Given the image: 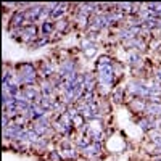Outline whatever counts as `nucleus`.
<instances>
[{"label": "nucleus", "instance_id": "nucleus-1", "mask_svg": "<svg viewBox=\"0 0 161 161\" xmlns=\"http://www.w3.org/2000/svg\"><path fill=\"white\" fill-rule=\"evenodd\" d=\"M37 69L32 63H21L16 68V77L19 86H34L37 82Z\"/></svg>", "mask_w": 161, "mask_h": 161}, {"label": "nucleus", "instance_id": "nucleus-2", "mask_svg": "<svg viewBox=\"0 0 161 161\" xmlns=\"http://www.w3.org/2000/svg\"><path fill=\"white\" fill-rule=\"evenodd\" d=\"M114 64L111 66H97V80L102 86H111L114 82Z\"/></svg>", "mask_w": 161, "mask_h": 161}, {"label": "nucleus", "instance_id": "nucleus-3", "mask_svg": "<svg viewBox=\"0 0 161 161\" xmlns=\"http://www.w3.org/2000/svg\"><path fill=\"white\" fill-rule=\"evenodd\" d=\"M63 79H68L74 74H77V64L73 60H66L60 64V73H58Z\"/></svg>", "mask_w": 161, "mask_h": 161}, {"label": "nucleus", "instance_id": "nucleus-4", "mask_svg": "<svg viewBox=\"0 0 161 161\" xmlns=\"http://www.w3.org/2000/svg\"><path fill=\"white\" fill-rule=\"evenodd\" d=\"M139 126L143 132H152V130H158L159 124H158V119L152 118V116H145L139 121Z\"/></svg>", "mask_w": 161, "mask_h": 161}, {"label": "nucleus", "instance_id": "nucleus-5", "mask_svg": "<svg viewBox=\"0 0 161 161\" xmlns=\"http://www.w3.org/2000/svg\"><path fill=\"white\" fill-rule=\"evenodd\" d=\"M145 113H147V116H152V118L158 119L161 116V102L148 100L147 102V106H145Z\"/></svg>", "mask_w": 161, "mask_h": 161}, {"label": "nucleus", "instance_id": "nucleus-6", "mask_svg": "<svg viewBox=\"0 0 161 161\" xmlns=\"http://www.w3.org/2000/svg\"><path fill=\"white\" fill-rule=\"evenodd\" d=\"M100 153H102V142H92L89 147H86V148L82 150V155L90 158V159L97 158Z\"/></svg>", "mask_w": 161, "mask_h": 161}, {"label": "nucleus", "instance_id": "nucleus-7", "mask_svg": "<svg viewBox=\"0 0 161 161\" xmlns=\"http://www.w3.org/2000/svg\"><path fill=\"white\" fill-rule=\"evenodd\" d=\"M97 84H98V80H97L95 74H90V73L82 74V86H84L86 92H93V89H95Z\"/></svg>", "mask_w": 161, "mask_h": 161}, {"label": "nucleus", "instance_id": "nucleus-8", "mask_svg": "<svg viewBox=\"0 0 161 161\" xmlns=\"http://www.w3.org/2000/svg\"><path fill=\"white\" fill-rule=\"evenodd\" d=\"M124 44H126V47H129V48H136V50H139V52L145 50V42L142 40L140 36H137V37H134V39L127 40V42H124Z\"/></svg>", "mask_w": 161, "mask_h": 161}, {"label": "nucleus", "instance_id": "nucleus-9", "mask_svg": "<svg viewBox=\"0 0 161 161\" xmlns=\"http://www.w3.org/2000/svg\"><path fill=\"white\" fill-rule=\"evenodd\" d=\"M69 5H66V3H58L55 8L52 10V15H50V19L52 21H55V19H60L64 13H66V8H68Z\"/></svg>", "mask_w": 161, "mask_h": 161}, {"label": "nucleus", "instance_id": "nucleus-10", "mask_svg": "<svg viewBox=\"0 0 161 161\" xmlns=\"http://www.w3.org/2000/svg\"><path fill=\"white\" fill-rule=\"evenodd\" d=\"M53 71H55V69H53V64H52V63H48V61H44L42 64H40V69H39V73L42 74L45 79H50L53 74H55Z\"/></svg>", "mask_w": 161, "mask_h": 161}, {"label": "nucleus", "instance_id": "nucleus-11", "mask_svg": "<svg viewBox=\"0 0 161 161\" xmlns=\"http://www.w3.org/2000/svg\"><path fill=\"white\" fill-rule=\"evenodd\" d=\"M53 31H55V23H53L52 19H47V21H44L42 24H40V32H42V36L48 37V36H52Z\"/></svg>", "mask_w": 161, "mask_h": 161}, {"label": "nucleus", "instance_id": "nucleus-12", "mask_svg": "<svg viewBox=\"0 0 161 161\" xmlns=\"http://www.w3.org/2000/svg\"><path fill=\"white\" fill-rule=\"evenodd\" d=\"M47 145H48V140H47L45 137H40L37 142L31 143V148H34V150H39V152H44V150L47 148Z\"/></svg>", "mask_w": 161, "mask_h": 161}, {"label": "nucleus", "instance_id": "nucleus-13", "mask_svg": "<svg viewBox=\"0 0 161 161\" xmlns=\"http://www.w3.org/2000/svg\"><path fill=\"white\" fill-rule=\"evenodd\" d=\"M60 155H61V158H64V159H77V156H79V153H77L76 150H73V148L61 150Z\"/></svg>", "mask_w": 161, "mask_h": 161}, {"label": "nucleus", "instance_id": "nucleus-14", "mask_svg": "<svg viewBox=\"0 0 161 161\" xmlns=\"http://www.w3.org/2000/svg\"><path fill=\"white\" fill-rule=\"evenodd\" d=\"M48 40H50L48 37H45V36H40V37H37V39L34 40V42H32L29 47H31L32 50H34V48H39V47H44L45 44H48Z\"/></svg>", "mask_w": 161, "mask_h": 161}, {"label": "nucleus", "instance_id": "nucleus-15", "mask_svg": "<svg viewBox=\"0 0 161 161\" xmlns=\"http://www.w3.org/2000/svg\"><path fill=\"white\" fill-rule=\"evenodd\" d=\"M129 61H130L132 66H142V58H140L139 53H130V55H129Z\"/></svg>", "mask_w": 161, "mask_h": 161}, {"label": "nucleus", "instance_id": "nucleus-16", "mask_svg": "<svg viewBox=\"0 0 161 161\" xmlns=\"http://www.w3.org/2000/svg\"><path fill=\"white\" fill-rule=\"evenodd\" d=\"M111 64H114V63L111 61V58H110V57H106V55L100 57V58H98V61H97V66H111Z\"/></svg>", "mask_w": 161, "mask_h": 161}, {"label": "nucleus", "instance_id": "nucleus-17", "mask_svg": "<svg viewBox=\"0 0 161 161\" xmlns=\"http://www.w3.org/2000/svg\"><path fill=\"white\" fill-rule=\"evenodd\" d=\"M113 100L118 102V103L123 102V100H124V90H123V89H116V90L113 92Z\"/></svg>", "mask_w": 161, "mask_h": 161}, {"label": "nucleus", "instance_id": "nucleus-18", "mask_svg": "<svg viewBox=\"0 0 161 161\" xmlns=\"http://www.w3.org/2000/svg\"><path fill=\"white\" fill-rule=\"evenodd\" d=\"M155 161H161V158H156V159H155Z\"/></svg>", "mask_w": 161, "mask_h": 161}]
</instances>
